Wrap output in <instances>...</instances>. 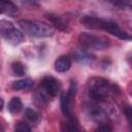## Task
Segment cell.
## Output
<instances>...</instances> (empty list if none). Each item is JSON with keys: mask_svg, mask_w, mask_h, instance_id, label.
I'll return each instance as SVG.
<instances>
[{"mask_svg": "<svg viewBox=\"0 0 132 132\" xmlns=\"http://www.w3.org/2000/svg\"><path fill=\"white\" fill-rule=\"evenodd\" d=\"M89 97L96 102L108 100L111 96L120 94V88L106 78L100 76L91 77L87 84Z\"/></svg>", "mask_w": 132, "mask_h": 132, "instance_id": "cell-1", "label": "cell"}, {"mask_svg": "<svg viewBox=\"0 0 132 132\" xmlns=\"http://www.w3.org/2000/svg\"><path fill=\"white\" fill-rule=\"evenodd\" d=\"M80 23L89 29L93 30H102L105 32L110 33L111 35H114L116 37L122 39V40H132V35L124 31L116 22L99 16L94 15H84L80 20Z\"/></svg>", "mask_w": 132, "mask_h": 132, "instance_id": "cell-2", "label": "cell"}, {"mask_svg": "<svg viewBox=\"0 0 132 132\" xmlns=\"http://www.w3.org/2000/svg\"><path fill=\"white\" fill-rule=\"evenodd\" d=\"M19 25L25 34L32 37L43 38V37H50L54 34L53 26L42 21L21 20L19 21Z\"/></svg>", "mask_w": 132, "mask_h": 132, "instance_id": "cell-3", "label": "cell"}, {"mask_svg": "<svg viewBox=\"0 0 132 132\" xmlns=\"http://www.w3.org/2000/svg\"><path fill=\"white\" fill-rule=\"evenodd\" d=\"M78 41L84 48L88 50L103 51L110 46V40L107 37L88 32L80 33L78 36Z\"/></svg>", "mask_w": 132, "mask_h": 132, "instance_id": "cell-4", "label": "cell"}, {"mask_svg": "<svg viewBox=\"0 0 132 132\" xmlns=\"http://www.w3.org/2000/svg\"><path fill=\"white\" fill-rule=\"evenodd\" d=\"M0 32L1 36L10 44L18 45L22 43L25 39L24 32L14 27V25L6 20L0 21Z\"/></svg>", "mask_w": 132, "mask_h": 132, "instance_id": "cell-5", "label": "cell"}, {"mask_svg": "<svg viewBox=\"0 0 132 132\" xmlns=\"http://www.w3.org/2000/svg\"><path fill=\"white\" fill-rule=\"evenodd\" d=\"M76 92V84L71 82L69 89L64 92L61 96V110L63 114L67 118V120L76 121L73 114V99L75 97Z\"/></svg>", "mask_w": 132, "mask_h": 132, "instance_id": "cell-6", "label": "cell"}, {"mask_svg": "<svg viewBox=\"0 0 132 132\" xmlns=\"http://www.w3.org/2000/svg\"><path fill=\"white\" fill-rule=\"evenodd\" d=\"M41 87L43 91L48 96H52V97L57 96L61 91L60 81L52 75H46L41 79Z\"/></svg>", "mask_w": 132, "mask_h": 132, "instance_id": "cell-7", "label": "cell"}, {"mask_svg": "<svg viewBox=\"0 0 132 132\" xmlns=\"http://www.w3.org/2000/svg\"><path fill=\"white\" fill-rule=\"evenodd\" d=\"M0 11L2 14L14 16L19 12V8L11 0H0Z\"/></svg>", "mask_w": 132, "mask_h": 132, "instance_id": "cell-8", "label": "cell"}, {"mask_svg": "<svg viewBox=\"0 0 132 132\" xmlns=\"http://www.w3.org/2000/svg\"><path fill=\"white\" fill-rule=\"evenodd\" d=\"M71 67V59L68 56H61L55 61V69L57 72L63 73L70 69Z\"/></svg>", "mask_w": 132, "mask_h": 132, "instance_id": "cell-9", "label": "cell"}, {"mask_svg": "<svg viewBox=\"0 0 132 132\" xmlns=\"http://www.w3.org/2000/svg\"><path fill=\"white\" fill-rule=\"evenodd\" d=\"M46 18L48 19V21L56 27L58 28L59 30L61 31H67L68 30V23L65 19H63L62 16L60 15H57V14H53V13H50L46 15Z\"/></svg>", "mask_w": 132, "mask_h": 132, "instance_id": "cell-10", "label": "cell"}, {"mask_svg": "<svg viewBox=\"0 0 132 132\" xmlns=\"http://www.w3.org/2000/svg\"><path fill=\"white\" fill-rule=\"evenodd\" d=\"M33 80L31 78H22V79H19L16 81H13L12 82V89L14 90H18V91H28V90H31L33 88Z\"/></svg>", "mask_w": 132, "mask_h": 132, "instance_id": "cell-11", "label": "cell"}, {"mask_svg": "<svg viewBox=\"0 0 132 132\" xmlns=\"http://www.w3.org/2000/svg\"><path fill=\"white\" fill-rule=\"evenodd\" d=\"M72 55H73L74 60L77 61V62H80V63L90 62L93 59V56L89 52L84 50V48H76V50H74Z\"/></svg>", "mask_w": 132, "mask_h": 132, "instance_id": "cell-12", "label": "cell"}, {"mask_svg": "<svg viewBox=\"0 0 132 132\" xmlns=\"http://www.w3.org/2000/svg\"><path fill=\"white\" fill-rule=\"evenodd\" d=\"M23 109V102L19 97H13L8 102V110L12 114L19 113Z\"/></svg>", "mask_w": 132, "mask_h": 132, "instance_id": "cell-13", "label": "cell"}, {"mask_svg": "<svg viewBox=\"0 0 132 132\" xmlns=\"http://www.w3.org/2000/svg\"><path fill=\"white\" fill-rule=\"evenodd\" d=\"M109 2L119 9H132V0H109Z\"/></svg>", "mask_w": 132, "mask_h": 132, "instance_id": "cell-14", "label": "cell"}, {"mask_svg": "<svg viewBox=\"0 0 132 132\" xmlns=\"http://www.w3.org/2000/svg\"><path fill=\"white\" fill-rule=\"evenodd\" d=\"M11 70L13 72L14 75H18V76H23L26 74V66L21 63V62H13L11 64Z\"/></svg>", "mask_w": 132, "mask_h": 132, "instance_id": "cell-15", "label": "cell"}, {"mask_svg": "<svg viewBox=\"0 0 132 132\" xmlns=\"http://www.w3.org/2000/svg\"><path fill=\"white\" fill-rule=\"evenodd\" d=\"M24 114H25V118L28 121L32 122V123H37L39 121V119H40L39 113L36 110H34L33 108H30V107L25 109V113Z\"/></svg>", "mask_w": 132, "mask_h": 132, "instance_id": "cell-16", "label": "cell"}, {"mask_svg": "<svg viewBox=\"0 0 132 132\" xmlns=\"http://www.w3.org/2000/svg\"><path fill=\"white\" fill-rule=\"evenodd\" d=\"M61 130L62 131H77L78 130L77 122L76 121L67 120L66 123H63L61 125Z\"/></svg>", "mask_w": 132, "mask_h": 132, "instance_id": "cell-17", "label": "cell"}, {"mask_svg": "<svg viewBox=\"0 0 132 132\" xmlns=\"http://www.w3.org/2000/svg\"><path fill=\"white\" fill-rule=\"evenodd\" d=\"M14 130L15 131H21V132H26V131H31V127L26 122H19L15 125Z\"/></svg>", "mask_w": 132, "mask_h": 132, "instance_id": "cell-18", "label": "cell"}, {"mask_svg": "<svg viewBox=\"0 0 132 132\" xmlns=\"http://www.w3.org/2000/svg\"><path fill=\"white\" fill-rule=\"evenodd\" d=\"M123 110H124V113H125V116H126V118H127L130 126L132 127V106L126 105V106H124Z\"/></svg>", "mask_w": 132, "mask_h": 132, "instance_id": "cell-19", "label": "cell"}, {"mask_svg": "<svg viewBox=\"0 0 132 132\" xmlns=\"http://www.w3.org/2000/svg\"><path fill=\"white\" fill-rule=\"evenodd\" d=\"M13 1H14V3L16 2L22 5H33L36 2V0H13Z\"/></svg>", "mask_w": 132, "mask_h": 132, "instance_id": "cell-20", "label": "cell"}, {"mask_svg": "<svg viewBox=\"0 0 132 132\" xmlns=\"http://www.w3.org/2000/svg\"><path fill=\"white\" fill-rule=\"evenodd\" d=\"M96 130L97 131H111V128L108 126V124H103V125H99V127Z\"/></svg>", "mask_w": 132, "mask_h": 132, "instance_id": "cell-21", "label": "cell"}, {"mask_svg": "<svg viewBox=\"0 0 132 132\" xmlns=\"http://www.w3.org/2000/svg\"><path fill=\"white\" fill-rule=\"evenodd\" d=\"M3 105H4V101H3V99L1 98V110L3 109Z\"/></svg>", "mask_w": 132, "mask_h": 132, "instance_id": "cell-22", "label": "cell"}, {"mask_svg": "<svg viewBox=\"0 0 132 132\" xmlns=\"http://www.w3.org/2000/svg\"><path fill=\"white\" fill-rule=\"evenodd\" d=\"M128 61H129V62H130V64L132 65V56H131V57H128Z\"/></svg>", "mask_w": 132, "mask_h": 132, "instance_id": "cell-23", "label": "cell"}]
</instances>
